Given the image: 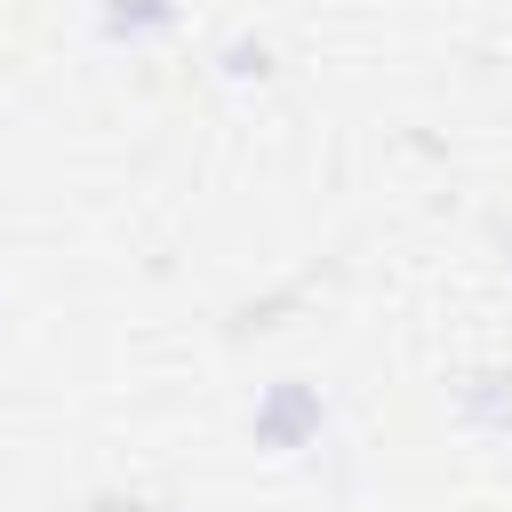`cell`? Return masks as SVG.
Wrapping results in <instances>:
<instances>
[{
  "instance_id": "obj_1",
  "label": "cell",
  "mask_w": 512,
  "mask_h": 512,
  "mask_svg": "<svg viewBox=\"0 0 512 512\" xmlns=\"http://www.w3.org/2000/svg\"><path fill=\"white\" fill-rule=\"evenodd\" d=\"M320 432H328V392L312 376H272L256 392V408H248V440L264 456H304Z\"/></svg>"
},
{
  "instance_id": "obj_2",
  "label": "cell",
  "mask_w": 512,
  "mask_h": 512,
  "mask_svg": "<svg viewBox=\"0 0 512 512\" xmlns=\"http://www.w3.org/2000/svg\"><path fill=\"white\" fill-rule=\"evenodd\" d=\"M448 408L472 440H512V368H464L448 384Z\"/></svg>"
},
{
  "instance_id": "obj_3",
  "label": "cell",
  "mask_w": 512,
  "mask_h": 512,
  "mask_svg": "<svg viewBox=\"0 0 512 512\" xmlns=\"http://www.w3.org/2000/svg\"><path fill=\"white\" fill-rule=\"evenodd\" d=\"M96 32L112 48H144L176 32V0H96Z\"/></svg>"
},
{
  "instance_id": "obj_4",
  "label": "cell",
  "mask_w": 512,
  "mask_h": 512,
  "mask_svg": "<svg viewBox=\"0 0 512 512\" xmlns=\"http://www.w3.org/2000/svg\"><path fill=\"white\" fill-rule=\"evenodd\" d=\"M264 72H272V48L264 40H232L224 48V80H264Z\"/></svg>"
},
{
  "instance_id": "obj_5",
  "label": "cell",
  "mask_w": 512,
  "mask_h": 512,
  "mask_svg": "<svg viewBox=\"0 0 512 512\" xmlns=\"http://www.w3.org/2000/svg\"><path fill=\"white\" fill-rule=\"evenodd\" d=\"M88 512H168V504H152V496H96Z\"/></svg>"
}]
</instances>
